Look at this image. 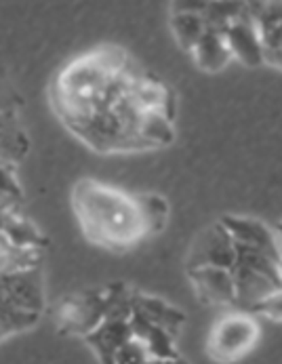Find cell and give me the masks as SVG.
Listing matches in <instances>:
<instances>
[{"label":"cell","mask_w":282,"mask_h":364,"mask_svg":"<svg viewBox=\"0 0 282 364\" xmlns=\"http://www.w3.org/2000/svg\"><path fill=\"white\" fill-rule=\"evenodd\" d=\"M59 122L97 154H137L175 141L177 97L120 45H97L51 82Z\"/></svg>","instance_id":"cell-1"},{"label":"cell","mask_w":282,"mask_h":364,"mask_svg":"<svg viewBox=\"0 0 282 364\" xmlns=\"http://www.w3.org/2000/svg\"><path fill=\"white\" fill-rule=\"evenodd\" d=\"M70 203L85 238L118 253L161 234L170 215L169 200L161 194H133L93 177L74 183Z\"/></svg>","instance_id":"cell-2"},{"label":"cell","mask_w":282,"mask_h":364,"mask_svg":"<svg viewBox=\"0 0 282 364\" xmlns=\"http://www.w3.org/2000/svg\"><path fill=\"white\" fill-rule=\"evenodd\" d=\"M124 289H126L124 282H112L108 287L87 289V291L63 297L57 306L55 314L59 333L76 335L85 339L104 322V318L116 306Z\"/></svg>","instance_id":"cell-3"},{"label":"cell","mask_w":282,"mask_h":364,"mask_svg":"<svg viewBox=\"0 0 282 364\" xmlns=\"http://www.w3.org/2000/svg\"><path fill=\"white\" fill-rule=\"evenodd\" d=\"M261 339L257 316L242 310H227L209 331L207 356L217 364H234L249 356Z\"/></svg>","instance_id":"cell-4"},{"label":"cell","mask_w":282,"mask_h":364,"mask_svg":"<svg viewBox=\"0 0 282 364\" xmlns=\"http://www.w3.org/2000/svg\"><path fill=\"white\" fill-rule=\"evenodd\" d=\"M133 293L135 289L126 284L124 293L116 301L110 314L104 318V322L85 337V341L91 346L95 352L99 364H114L116 352L133 339V328H131V312H133Z\"/></svg>","instance_id":"cell-5"},{"label":"cell","mask_w":282,"mask_h":364,"mask_svg":"<svg viewBox=\"0 0 282 364\" xmlns=\"http://www.w3.org/2000/svg\"><path fill=\"white\" fill-rule=\"evenodd\" d=\"M0 301L19 310L43 316L47 308L43 267L0 274Z\"/></svg>","instance_id":"cell-6"},{"label":"cell","mask_w":282,"mask_h":364,"mask_svg":"<svg viewBox=\"0 0 282 364\" xmlns=\"http://www.w3.org/2000/svg\"><path fill=\"white\" fill-rule=\"evenodd\" d=\"M249 11L255 19L261 61L282 72V0L249 2Z\"/></svg>","instance_id":"cell-7"},{"label":"cell","mask_w":282,"mask_h":364,"mask_svg":"<svg viewBox=\"0 0 282 364\" xmlns=\"http://www.w3.org/2000/svg\"><path fill=\"white\" fill-rule=\"evenodd\" d=\"M188 278L205 306L236 310V284L232 272L213 265L188 267Z\"/></svg>","instance_id":"cell-8"},{"label":"cell","mask_w":282,"mask_h":364,"mask_svg":"<svg viewBox=\"0 0 282 364\" xmlns=\"http://www.w3.org/2000/svg\"><path fill=\"white\" fill-rule=\"evenodd\" d=\"M236 259V247L222 221L217 219L211 228L202 230L196 240L192 242L190 255H188V267L196 265H213L232 269Z\"/></svg>","instance_id":"cell-9"},{"label":"cell","mask_w":282,"mask_h":364,"mask_svg":"<svg viewBox=\"0 0 282 364\" xmlns=\"http://www.w3.org/2000/svg\"><path fill=\"white\" fill-rule=\"evenodd\" d=\"M224 34L236 61H240L246 68H257L264 63L259 36H257L255 19L249 11V2H244L242 9L224 26Z\"/></svg>","instance_id":"cell-10"},{"label":"cell","mask_w":282,"mask_h":364,"mask_svg":"<svg viewBox=\"0 0 282 364\" xmlns=\"http://www.w3.org/2000/svg\"><path fill=\"white\" fill-rule=\"evenodd\" d=\"M170 9L173 11H170L169 26L173 38L183 51L192 53L207 30V21H205L207 2H173Z\"/></svg>","instance_id":"cell-11"},{"label":"cell","mask_w":282,"mask_h":364,"mask_svg":"<svg viewBox=\"0 0 282 364\" xmlns=\"http://www.w3.org/2000/svg\"><path fill=\"white\" fill-rule=\"evenodd\" d=\"M190 55L194 63L207 74H217L234 61L224 28H215V26H207L205 34L200 36L198 45L192 49Z\"/></svg>","instance_id":"cell-12"},{"label":"cell","mask_w":282,"mask_h":364,"mask_svg":"<svg viewBox=\"0 0 282 364\" xmlns=\"http://www.w3.org/2000/svg\"><path fill=\"white\" fill-rule=\"evenodd\" d=\"M133 312L141 314L146 320L167 328L173 335H179L181 326L185 324V314L181 312L179 308L170 306V304H167L161 297H152V295L139 293L137 289L133 293Z\"/></svg>","instance_id":"cell-13"},{"label":"cell","mask_w":282,"mask_h":364,"mask_svg":"<svg viewBox=\"0 0 282 364\" xmlns=\"http://www.w3.org/2000/svg\"><path fill=\"white\" fill-rule=\"evenodd\" d=\"M152 360L148 348L139 339H129L114 356V364H148Z\"/></svg>","instance_id":"cell-14"},{"label":"cell","mask_w":282,"mask_h":364,"mask_svg":"<svg viewBox=\"0 0 282 364\" xmlns=\"http://www.w3.org/2000/svg\"><path fill=\"white\" fill-rule=\"evenodd\" d=\"M0 196L11 203H23V190L15 177L13 164H0Z\"/></svg>","instance_id":"cell-15"},{"label":"cell","mask_w":282,"mask_h":364,"mask_svg":"<svg viewBox=\"0 0 282 364\" xmlns=\"http://www.w3.org/2000/svg\"><path fill=\"white\" fill-rule=\"evenodd\" d=\"M253 316H264L272 322H282V287L276 289L272 295H268L266 299H261L253 310H251Z\"/></svg>","instance_id":"cell-16"},{"label":"cell","mask_w":282,"mask_h":364,"mask_svg":"<svg viewBox=\"0 0 282 364\" xmlns=\"http://www.w3.org/2000/svg\"><path fill=\"white\" fill-rule=\"evenodd\" d=\"M274 234H276V240H278V247H281V253H282V219L276 223V228H274Z\"/></svg>","instance_id":"cell-17"},{"label":"cell","mask_w":282,"mask_h":364,"mask_svg":"<svg viewBox=\"0 0 282 364\" xmlns=\"http://www.w3.org/2000/svg\"><path fill=\"white\" fill-rule=\"evenodd\" d=\"M278 278H281V284H282V253H281V259H278Z\"/></svg>","instance_id":"cell-18"},{"label":"cell","mask_w":282,"mask_h":364,"mask_svg":"<svg viewBox=\"0 0 282 364\" xmlns=\"http://www.w3.org/2000/svg\"><path fill=\"white\" fill-rule=\"evenodd\" d=\"M167 363H170V360H150L148 364H167Z\"/></svg>","instance_id":"cell-19"}]
</instances>
